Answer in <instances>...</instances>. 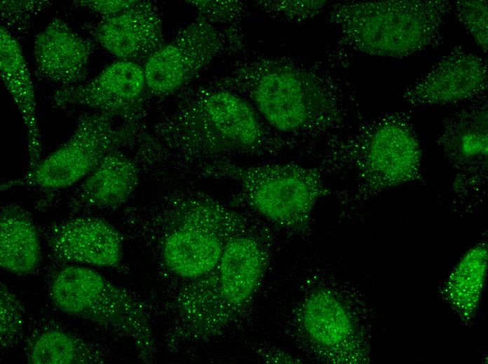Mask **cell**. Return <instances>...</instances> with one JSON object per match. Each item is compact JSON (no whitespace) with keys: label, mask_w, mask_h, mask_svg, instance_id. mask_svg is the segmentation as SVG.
I'll return each instance as SVG.
<instances>
[{"label":"cell","mask_w":488,"mask_h":364,"mask_svg":"<svg viewBox=\"0 0 488 364\" xmlns=\"http://www.w3.org/2000/svg\"><path fill=\"white\" fill-rule=\"evenodd\" d=\"M236 37L233 31H220L207 20L188 25L144 62L146 88L160 96L176 92Z\"/></svg>","instance_id":"30bf717a"},{"label":"cell","mask_w":488,"mask_h":364,"mask_svg":"<svg viewBox=\"0 0 488 364\" xmlns=\"http://www.w3.org/2000/svg\"><path fill=\"white\" fill-rule=\"evenodd\" d=\"M487 59L455 47L409 85L402 99L414 106L465 102L487 92Z\"/></svg>","instance_id":"7c38bea8"},{"label":"cell","mask_w":488,"mask_h":364,"mask_svg":"<svg viewBox=\"0 0 488 364\" xmlns=\"http://www.w3.org/2000/svg\"><path fill=\"white\" fill-rule=\"evenodd\" d=\"M188 205L165 232L161 252L165 265L179 276L196 279L218 265L227 241L249 230L241 215L219 204Z\"/></svg>","instance_id":"9c48e42d"},{"label":"cell","mask_w":488,"mask_h":364,"mask_svg":"<svg viewBox=\"0 0 488 364\" xmlns=\"http://www.w3.org/2000/svg\"><path fill=\"white\" fill-rule=\"evenodd\" d=\"M487 261L484 245L468 251L456 265L447 285V295L459 311L470 314L475 310L484 283Z\"/></svg>","instance_id":"7402d4cb"},{"label":"cell","mask_w":488,"mask_h":364,"mask_svg":"<svg viewBox=\"0 0 488 364\" xmlns=\"http://www.w3.org/2000/svg\"><path fill=\"white\" fill-rule=\"evenodd\" d=\"M345 59L342 50L320 62L287 55L258 57L239 64L224 85L247 96L276 132L298 143L343 125L356 95L341 70Z\"/></svg>","instance_id":"6da1fadb"},{"label":"cell","mask_w":488,"mask_h":364,"mask_svg":"<svg viewBox=\"0 0 488 364\" xmlns=\"http://www.w3.org/2000/svg\"><path fill=\"white\" fill-rule=\"evenodd\" d=\"M326 0L259 1L258 5L272 18L284 22L302 23L319 15L327 6Z\"/></svg>","instance_id":"603a6c76"},{"label":"cell","mask_w":488,"mask_h":364,"mask_svg":"<svg viewBox=\"0 0 488 364\" xmlns=\"http://www.w3.org/2000/svg\"><path fill=\"white\" fill-rule=\"evenodd\" d=\"M456 15L480 48H488L487 1L461 0L456 3Z\"/></svg>","instance_id":"d4e9b609"},{"label":"cell","mask_w":488,"mask_h":364,"mask_svg":"<svg viewBox=\"0 0 488 364\" xmlns=\"http://www.w3.org/2000/svg\"><path fill=\"white\" fill-rule=\"evenodd\" d=\"M268 253L250 231L231 237L217 266L196 279L179 300L181 316L195 335L217 332L252 299L266 270Z\"/></svg>","instance_id":"3957f363"},{"label":"cell","mask_w":488,"mask_h":364,"mask_svg":"<svg viewBox=\"0 0 488 364\" xmlns=\"http://www.w3.org/2000/svg\"><path fill=\"white\" fill-rule=\"evenodd\" d=\"M26 360L30 364L102 363L100 351L83 340L57 328L42 330L29 340Z\"/></svg>","instance_id":"44dd1931"},{"label":"cell","mask_w":488,"mask_h":364,"mask_svg":"<svg viewBox=\"0 0 488 364\" xmlns=\"http://www.w3.org/2000/svg\"><path fill=\"white\" fill-rule=\"evenodd\" d=\"M95 39L119 60L145 62L163 44L162 22L155 6L137 1L126 10L102 18L93 31Z\"/></svg>","instance_id":"5bb4252c"},{"label":"cell","mask_w":488,"mask_h":364,"mask_svg":"<svg viewBox=\"0 0 488 364\" xmlns=\"http://www.w3.org/2000/svg\"><path fill=\"white\" fill-rule=\"evenodd\" d=\"M140 182L137 165L118 149L107 154L72 192L69 205L81 210H112L127 202Z\"/></svg>","instance_id":"2e32d148"},{"label":"cell","mask_w":488,"mask_h":364,"mask_svg":"<svg viewBox=\"0 0 488 364\" xmlns=\"http://www.w3.org/2000/svg\"><path fill=\"white\" fill-rule=\"evenodd\" d=\"M49 296L62 312L130 338L141 359L151 360L155 343L142 306L102 274L86 267L62 265L51 276Z\"/></svg>","instance_id":"5b68a950"},{"label":"cell","mask_w":488,"mask_h":364,"mask_svg":"<svg viewBox=\"0 0 488 364\" xmlns=\"http://www.w3.org/2000/svg\"><path fill=\"white\" fill-rule=\"evenodd\" d=\"M205 172L235 182L254 210L296 234L309 232L316 205L330 192L317 167L294 163L241 166L221 161L208 165Z\"/></svg>","instance_id":"277c9868"},{"label":"cell","mask_w":488,"mask_h":364,"mask_svg":"<svg viewBox=\"0 0 488 364\" xmlns=\"http://www.w3.org/2000/svg\"><path fill=\"white\" fill-rule=\"evenodd\" d=\"M452 8L447 0L344 1L329 6L326 20L345 50L404 58L442 42Z\"/></svg>","instance_id":"7a4b0ae2"},{"label":"cell","mask_w":488,"mask_h":364,"mask_svg":"<svg viewBox=\"0 0 488 364\" xmlns=\"http://www.w3.org/2000/svg\"><path fill=\"white\" fill-rule=\"evenodd\" d=\"M0 340L1 348L12 346L18 339L24 325L22 305L8 287L1 283Z\"/></svg>","instance_id":"cb8c5ba5"},{"label":"cell","mask_w":488,"mask_h":364,"mask_svg":"<svg viewBox=\"0 0 488 364\" xmlns=\"http://www.w3.org/2000/svg\"><path fill=\"white\" fill-rule=\"evenodd\" d=\"M114 119L98 112L81 113L63 144L20 176L1 181V192L20 188L33 194L41 206L52 204L130 137L132 130L116 126Z\"/></svg>","instance_id":"52a82bcc"},{"label":"cell","mask_w":488,"mask_h":364,"mask_svg":"<svg viewBox=\"0 0 488 364\" xmlns=\"http://www.w3.org/2000/svg\"><path fill=\"white\" fill-rule=\"evenodd\" d=\"M182 122L185 143L211 153H276L298 145L266 125L240 94L224 88L198 97Z\"/></svg>","instance_id":"8992f818"},{"label":"cell","mask_w":488,"mask_h":364,"mask_svg":"<svg viewBox=\"0 0 488 364\" xmlns=\"http://www.w3.org/2000/svg\"><path fill=\"white\" fill-rule=\"evenodd\" d=\"M146 88L143 66L118 60L90 81L60 88L53 94L55 107H84L130 123L140 115Z\"/></svg>","instance_id":"8fae6325"},{"label":"cell","mask_w":488,"mask_h":364,"mask_svg":"<svg viewBox=\"0 0 488 364\" xmlns=\"http://www.w3.org/2000/svg\"><path fill=\"white\" fill-rule=\"evenodd\" d=\"M304 335L316 349L344 350L355 337V327L347 309L336 295L326 289L311 293L299 314Z\"/></svg>","instance_id":"ac0fdd59"},{"label":"cell","mask_w":488,"mask_h":364,"mask_svg":"<svg viewBox=\"0 0 488 364\" xmlns=\"http://www.w3.org/2000/svg\"><path fill=\"white\" fill-rule=\"evenodd\" d=\"M467 104L445 127L440 143L452 157L473 161L487 156V99L483 94Z\"/></svg>","instance_id":"ffe728a7"},{"label":"cell","mask_w":488,"mask_h":364,"mask_svg":"<svg viewBox=\"0 0 488 364\" xmlns=\"http://www.w3.org/2000/svg\"><path fill=\"white\" fill-rule=\"evenodd\" d=\"M203 15L208 16V22L222 23L235 22L243 13L244 7L238 1H189Z\"/></svg>","instance_id":"4316f807"},{"label":"cell","mask_w":488,"mask_h":364,"mask_svg":"<svg viewBox=\"0 0 488 364\" xmlns=\"http://www.w3.org/2000/svg\"><path fill=\"white\" fill-rule=\"evenodd\" d=\"M41 260L39 232L29 213L8 203L0 213V265L12 274H30Z\"/></svg>","instance_id":"d6986e66"},{"label":"cell","mask_w":488,"mask_h":364,"mask_svg":"<svg viewBox=\"0 0 488 364\" xmlns=\"http://www.w3.org/2000/svg\"><path fill=\"white\" fill-rule=\"evenodd\" d=\"M135 0H118V1H75L74 4L83 7L97 13L102 18H107L116 15L133 6Z\"/></svg>","instance_id":"83f0119b"},{"label":"cell","mask_w":488,"mask_h":364,"mask_svg":"<svg viewBox=\"0 0 488 364\" xmlns=\"http://www.w3.org/2000/svg\"><path fill=\"white\" fill-rule=\"evenodd\" d=\"M43 233L50 254L59 261L111 267L122 260V235L102 218L85 215L63 219L49 225Z\"/></svg>","instance_id":"4fadbf2b"},{"label":"cell","mask_w":488,"mask_h":364,"mask_svg":"<svg viewBox=\"0 0 488 364\" xmlns=\"http://www.w3.org/2000/svg\"><path fill=\"white\" fill-rule=\"evenodd\" d=\"M0 69L3 83L25 125L28 169H32L41 160L42 152L34 85L20 46L3 25L0 31Z\"/></svg>","instance_id":"e0dca14e"},{"label":"cell","mask_w":488,"mask_h":364,"mask_svg":"<svg viewBox=\"0 0 488 364\" xmlns=\"http://www.w3.org/2000/svg\"><path fill=\"white\" fill-rule=\"evenodd\" d=\"M50 3L47 1H2L1 2V15L6 28L20 30L26 29L30 18L48 7Z\"/></svg>","instance_id":"484cf974"},{"label":"cell","mask_w":488,"mask_h":364,"mask_svg":"<svg viewBox=\"0 0 488 364\" xmlns=\"http://www.w3.org/2000/svg\"><path fill=\"white\" fill-rule=\"evenodd\" d=\"M320 167L342 163L358 172L364 189L395 185L412 178L421 160L412 127L403 117L392 115L368 124L356 133L329 141Z\"/></svg>","instance_id":"ba28073f"},{"label":"cell","mask_w":488,"mask_h":364,"mask_svg":"<svg viewBox=\"0 0 488 364\" xmlns=\"http://www.w3.org/2000/svg\"><path fill=\"white\" fill-rule=\"evenodd\" d=\"M94 45L74 31L62 19L54 18L35 38L33 55L43 78L61 88L84 80Z\"/></svg>","instance_id":"9a60e30c"}]
</instances>
